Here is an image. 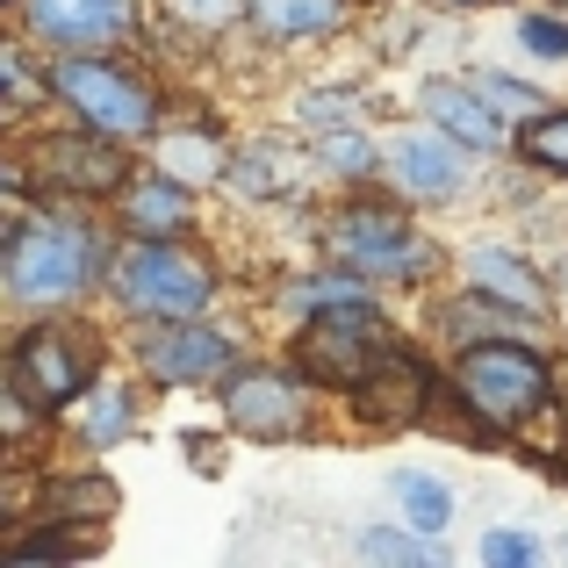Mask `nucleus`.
I'll return each mask as SVG.
<instances>
[{
  "instance_id": "nucleus-4",
  "label": "nucleus",
  "mask_w": 568,
  "mask_h": 568,
  "mask_svg": "<svg viewBox=\"0 0 568 568\" xmlns=\"http://www.w3.org/2000/svg\"><path fill=\"white\" fill-rule=\"evenodd\" d=\"M209 266L181 252L173 237H144L138 252H123V266H115V295H123L138 317H194V310L209 303Z\"/></svg>"
},
{
  "instance_id": "nucleus-27",
  "label": "nucleus",
  "mask_w": 568,
  "mask_h": 568,
  "mask_svg": "<svg viewBox=\"0 0 568 568\" xmlns=\"http://www.w3.org/2000/svg\"><path fill=\"white\" fill-rule=\"evenodd\" d=\"M173 8L187 14V22H202V29H216V22H231L237 8H245V0H173Z\"/></svg>"
},
{
  "instance_id": "nucleus-17",
  "label": "nucleus",
  "mask_w": 568,
  "mask_h": 568,
  "mask_svg": "<svg viewBox=\"0 0 568 568\" xmlns=\"http://www.w3.org/2000/svg\"><path fill=\"white\" fill-rule=\"evenodd\" d=\"M123 216L138 223V231H152V237H173L187 223V187L181 181H144V187H130Z\"/></svg>"
},
{
  "instance_id": "nucleus-11",
  "label": "nucleus",
  "mask_w": 568,
  "mask_h": 568,
  "mask_svg": "<svg viewBox=\"0 0 568 568\" xmlns=\"http://www.w3.org/2000/svg\"><path fill=\"white\" fill-rule=\"evenodd\" d=\"M353 403H361L367 425H417V417H425V367H417V353L382 346L375 367L353 388Z\"/></svg>"
},
{
  "instance_id": "nucleus-23",
  "label": "nucleus",
  "mask_w": 568,
  "mask_h": 568,
  "mask_svg": "<svg viewBox=\"0 0 568 568\" xmlns=\"http://www.w3.org/2000/svg\"><path fill=\"white\" fill-rule=\"evenodd\" d=\"M123 432H130V396H101L87 410V446H115Z\"/></svg>"
},
{
  "instance_id": "nucleus-5",
  "label": "nucleus",
  "mask_w": 568,
  "mask_h": 568,
  "mask_svg": "<svg viewBox=\"0 0 568 568\" xmlns=\"http://www.w3.org/2000/svg\"><path fill=\"white\" fill-rule=\"evenodd\" d=\"M332 252L338 266H353L367 281H417L432 266V245L417 231H403V216H388V209H346L332 223Z\"/></svg>"
},
{
  "instance_id": "nucleus-16",
  "label": "nucleus",
  "mask_w": 568,
  "mask_h": 568,
  "mask_svg": "<svg viewBox=\"0 0 568 568\" xmlns=\"http://www.w3.org/2000/svg\"><path fill=\"white\" fill-rule=\"evenodd\" d=\"M252 22L274 43H303V37H324L332 22H346V14H338V0H252Z\"/></svg>"
},
{
  "instance_id": "nucleus-25",
  "label": "nucleus",
  "mask_w": 568,
  "mask_h": 568,
  "mask_svg": "<svg viewBox=\"0 0 568 568\" xmlns=\"http://www.w3.org/2000/svg\"><path fill=\"white\" fill-rule=\"evenodd\" d=\"M518 37H526L540 58H568V22H555V14H526V22H518Z\"/></svg>"
},
{
  "instance_id": "nucleus-12",
  "label": "nucleus",
  "mask_w": 568,
  "mask_h": 568,
  "mask_svg": "<svg viewBox=\"0 0 568 568\" xmlns=\"http://www.w3.org/2000/svg\"><path fill=\"white\" fill-rule=\"evenodd\" d=\"M37 173L72 194H109L115 181H123V152H115V138L101 144H80V138H43L37 144Z\"/></svg>"
},
{
  "instance_id": "nucleus-10",
  "label": "nucleus",
  "mask_w": 568,
  "mask_h": 568,
  "mask_svg": "<svg viewBox=\"0 0 568 568\" xmlns=\"http://www.w3.org/2000/svg\"><path fill=\"white\" fill-rule=\"evenodd\" d=\"M138 353L159 382H209L216 367H231V338L202 332L194 317H159V332H144Z\"/></svg>"
},
{
  "instance_id": "nucleus-9",
  "label": "nucleus",
  "mask_w": 568,
  "mask_h": 568,
  "mask_svg": "<svg viewBox=\"0 0 568 568\" xmlns=\"http://www.w3.org/2000/svg\"><path fill=\"white\" fill-rule=\"evenodd\" d=\"M223 417H231L237 432H252V439H288V432L310 425L303 388L288 375H266V367H252V375H237L223 388Z\"/></svg>"
},
{
  "instance_id": "nucleus-18",
  "label": "nucleus",
  "mask_w": 568,
  "mask_h": 568,
  "mask_svg": "<svg viewBox=\"0 0 568 568\" xmlns=\"http://www.w3.org/2000/svg\"><path fill=\"white\" fill-rule=\"evenodd\" d=\"M396 497H403V518H410L417 532H439L446 518H454V497H446L432 475H396Z\"/></svg>"
},
{
  "instance_id": "nucleus-8",
  "label": "nucleus",
  "mask_w": 568,
  "mask_h": 568,
  "mask_svg": "<svg viewBox=\"0 0 568 568\" xmlns=\"http://www.w3.org/2000/svg\"><path fill=\"white\" fill-rule=\"evenodd\" d=\"M22 22L51 51H94L130 29V0H22Z\"/></svg>"
},
{
  "instance_id": "nucleus-28",
  "label": "nucleus",
  "mask_w": 568,
  "mask_h": 568,
  "mask_svg": "<svg viewBox=\"0 0 568 568\" xmlns=\"http://www.w3.org/2000/svg\"><path fill=\"white\" fill-rule=\"evenodd\" d=\"M324 159H332V166H346V173H361L367 166V144L361 138H332V144H324Z\"/></svg>"
},
{
  "instance_id": "nucleus-3",
  "label": "nucleus",
  "mask_w": 568,
  "mask_h": 568,
  "mask_svg": "<svg viewBox=\"0 0 568 568\" xmlns=\"http://www.w3.org/2000/svg\"><path fill=\"white\" fill-rule=\"evenodd\" d=\"M51 94L72 101L101 138L130 144V138H152L159 130V101L144 94V80H130L123 65H101V58H58L51 65Z\"/></svg>"
},
{
  "instance_id": "nucleus-29",
  "label": "nucleus",
  "mask_w": 568,
  "mask_h": 568,
  "mask_svg": "<svg viewBox=\"0 0 568 568\" xmlns=\"http://www.w3.org/2000/svg\"><path fill=\"white\" fill-rule=\"evenodd\" d=\"M446 8H489V0H446Z\"/></svg>"
},
{
  "instance_id": "nucleus-1",
  "label": "nucleus",
  "mask_w": 568,
  "mask_h": 568,
  "mask_svg": "<svg viewBox=\"0 0 568 568\" xmlns=\"http://www.w3.org/2000/svg\"><path fill=\"white\" fill-rule=\"evenodd\" d=\"M454 388L468 396L475 417H489L497 432H518L547 403V361H540V353H526L518 338H483V346L460 353Z\"/></svg>"
},
{
  "instance_id": "nucleus-13",
  "label": "nucleus",
  "mask_w": 568,
  "mask_h": 568,
  "mask_svg": "<svg viewBox=\"0 0 568 568\" xmlns=\"http://www.w3.org/2000/svg\"><path fill=\"white\" fill-rule=\"evenodd\" d=\"M388 173H396L403 194H417V202H439V194L460 187V144L439 138V130H417V138L396 144V159H388Z\"/></svg>"
},
{
  "instance_id": "nucleus-7",
  "label": "nucleus",
  "mask_w": 568,
  "mask_h": 568,
  "mask_svg": "<svg viewBox=\"0 0 568 568\" xmlns=\"http://www.w3.org/2000/svg\"><path fill=\"white\" fill-rule=\"evenodd\" d=\"M87 338L80 332H58V324H43V332H29L22 346H14V367H8V388H22L37 410H58V403H72L87 388Z\"/></svg>"
},
{
  "instance_id": "nucleus-24",
  "label": "nucleus",
  "mask_w": 568,
  "mask_h": 568,
  "mask_svg": "<svg viewBox=\"0 0 568 568\" xmlns=\"http://www.w3.org/2000/svg\"><path fill=\"white\" fill-rule=\"evenodd\" d=\"M483 94L497 101V109H511V115H547L540 94H532V87H518V80H504V72H483Z\"/></svg>"
},
{
  "instance_id": "nucleus-14",
  "label": "nucleus",
  "mask_w": 568,
  "mask_h": 568,
  "mask_svg": "<svg viewBox=\"0 0 568 568\" xmlns=\"http://www.w3.org/2000/svg\"><path fill=\"white\" fill-rule=\"evenodd\" d=\"M425 115L446 130V138L475 144V152H497V144H504V123L489 115V101L468 94V87H454V80H432L425 87Z\"/></svg>"
},
{
  "instance_id": "nucleus-15",
  "label": "nucleus",
  "mask_w": 568,
  "mask_h": 568,
  "mask_svg": "<svg viewBox=\"0 0 568 568\" xmlns=\"http://www.w3.org/2000/svg\"><path fill=\"white\" fill-rule=\"evenodd\" d=\"M468 274H475V288H483V295H497V303L526 310V317H547L540 274H532V266H518V260H504L497 245H475V252H468Z\"/></svg>"
},
{
  "instance_id": "nucleus-21",
  "label": "nucleus",
  "mask_w": 568,
  "mask_h": 568,
  "mask_svg": "<svg viewBox=\"0 0 568 568\" xmlns=\"http://www.w3.org/2000/svg\"><path fill=\"white\" fill-rule=\"evenodd\" d=\"M526 159H540V166H555L568 173V115H532V130H526Z\"/></svg>"
},
{
  "instance_id": "nucleus-19",
  "label": "nucleus",
  "mask_w": 568,
  "mask_h": 568,
  "mask_svg": "<svg viewBox=\"0 0 568 568\" xmlns=\"http://www.w3.org/2000/svg\"><path fill=\"white\" fill-rule=\"evenodd\" d=\"M51 555H94V526L80 532H14L8 561H51Z\"/></svg>"
},
{
  "instance_id": "nucleus-26",
  "label": "nucleus",
  "mask_w": 568,
  "mask_h": 568,
  "mask_svg": "<svg viewBox=\"0 0 568 568\" xmlns=\"http://www.w3.org/2000/svg\"><path fill=\"white\" fill-rule=\"evenodd\" d=\"M532 555H540V547H532L526 532H489V540H483V561H489V568H511V561L526 568Z\"/></svg>"
},
{
  "instance_id": "nucleus-2",
  "label": "nucleus",
  "mask_w": 568,
  "mask_h": 568,
  "mask_svg": "<svg viewBox=\"0 0 568 568\" xmlns=\"http://www.w3.org/2000/svg\"><path fill=\"white\" fill-rule=\"evenodd\" d=\"M94 274V237L58 216H37L8 237V295L14 303H65Z\"/></svg>"
},
{
  "instance_id": "nucleus-22",
  "label": "nucleus",
  "mask_w": 568,
  "mask_h": 568,
  "mask_svg": "<svg viewBox=\"0 0 568 568\" xmlns=\"http://www.w3.org/2000/svg\"><path fill=\"white\" fill-rule=\"evenodd\" d=\"M361 561H410V568H425V561H439L425 540H403V532H361Z\"/></svg>"
},
{
  "instance_id": "nucleus-20",
  "label": "nucleus",
  "mask_w": 568,
  "mask_h": 568,
  "mask_svg": "<svg viewBox=\"0 0 568 568\" xmlns=\"http://www.w3.org/2000/svg\"><path fill=\"white\" fill-rule=\"evenodd\" d=\"M346 274H353V266H346ZM346 274L310 281V288H295L288 303H295V310H317V317H324V310H361V303H367V288H361V281H346Z\"/></svg>"
},
{
  "instance_id": "nucleus-6",
  "label": "nucleus",
  "mask_w": 568,
  "mask_h": 568,
  "mask_svg": "<svg viewBox=\"0 0 568 568\" xmlns=\"http://www.w3.org/2000/svg\"><path fill=\"white\" fill-rule=\"evenodd\" d=\"M367 310H375V303H361V310H324V317L295 338V367H303V375H317V382L361 388V375L375 367V353L388 346Z\"/></svg>"
}]
</instances>
